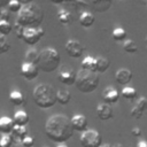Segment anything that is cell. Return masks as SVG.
Wrapping results in <instances>:
<instances>
[{
	"instance_id": "obj_41",
	"label": "cell",
	"mask_w": 147,
	"mask_h": 147,
	"mask_svg": "<svg viewBox=\"0 0 147 147\" xmlns=\"http://www.w3.org/2000/svg\"><path fill=\"white\" fill-rule=\"evenodd\" d=\"M136 147H147V141H146V140H141V141H139V142L137 144Z\"/></svg>"
},
{
	"instance_id": "obj_16",
	"label": "cell",
	"mask_w": 147,
	"mask_h": 147,
	"mask_svg": "<svg viewBox=\"0 0 147 147\" xmlns=\"http://www.w3.org/2000/svg\"><path fill=\"white\" fill-rule=\"evenodd\" d=\"M10 136L14 139V142H21L22 144L23 139L28 137V130H26L25 126H17V125H15V127H14V130H13Z\"/></svg>"
},
{
	"instance_id": "obj_35",
	"label": "cell",
	"mask_w": 147,
	"mask_h": 147,
	"mask_svg": "<svg viewBox=\"0 0 147 147\" xmlns=\"http://www.w3.org/2000/svg\"><path fill=\"white\" fill-rule=\"evenodd\" d=\"M22 145H23V147H33V145H34V138L31 137V136H28L26 138L23 139Z\"/></svg>"
},
{
	"instance_id": "obj_29",
	"label": "cell",
	"mask_w": 147,
	"mask_h": 147,
	"mask_svg": "<svg viewBox=\"0 0 147 147\" xmlns=\"http://www.w3.org/2000/svg\"><path fill=\"white\" fill-rule=\"evenodd\" d=\"M10 49V42L7 39L6 36H1L0 34V55L7 53Z\"/></svg>"
},
{
	"instance_id": "obj_37",
	"label": "cell",
	"mask_w": 147,
	"mask_h": 147,
	"mask_svg": "<svg viewBox=\"0 0 147 147\" xmlns=\"http://www.w3.org/2000/svg\"><path fill=\"white\" fill-rule=\"evenodd\" d=\"M131 134H132L133 137H136V138H139V137L141 136V130L136 126V127H133V129L131 130Z\"/></svg>"
},
{
	"instance_id": "obj_1",
	"label": "cell",
	"mask_w": 147,
	"mask_h": 147,
	"mask_svg": "<svg viewBox=\"0 0 147 147\" xmlns=\"http://www.w3.org/2000/svg\"><path fill=\"white\" fill-rule=\"evenodd\" d=\"M74 129L71 121L63 114L52 115L45 124V134L46 137L59 144H65L74 136Z\"/></svg>"
},
{
	"instance_id": "obj_26",
	"label": "cell",
	"mask_w": 147,
	"mask_h": 147,
	"mask_svg": "<svg viewBox=\"0 0 147 147\" xmlns=\"http://www.w3.org/2000/svg\"><path fill=\"white\" fill-rule=\"evenodd\" d=\"M57 18L62 24H70L72 21V15L67 9H60L57 11Z\"/></svg>"
},
{
	"instance_id": "obj_28",
	"label": "cell",
	"mask_w": 147,
	"mask_h": 147,
	"mask_svg": "<svg viewBox=\"0 0 147 147\" xmlns=\"http://www.w3.org/2000/svg\"><path fill=\"white\" fill-rule=\"evenodd\" d=\"M113 38L116 41H125L126 40V31L122 28H116L113 31Z\"/></svg>"
},
{
	"instance_id": "obj_2",
	"label": "cell",
	"mask_w": 147,
	"mask_h": 147,
	"mask_svg": "<svg viewBox=\"0 0 147 147\" xmlns=\"http://www.w3.org/2000/svg\"><path fill=\"white\" fill-rule=\"evenodd\" d=\"M44 20V11L37 3H30L23 6L17 14L16 23L24 28H38Z\"/></svg>"
},
{
	"instance_id": "obj_42",
	"label": "cell",
	"mask_w": 147,
	"mask_h": 147,
	"mask_svg": "<svg viewBox=\"0 0 147 147\" xmlns=\"http://www.w3.org/2000/svg\"><path fill=\"white\" fill-rule=\"evenodd\" d=\"M17 1H20L23 6H26V5H30V3H32V1L33 0H17Z\"/></svg>"
},
{
	"instance_id": "obj_38",
	"label": "cell",
	"mask_w": 147,
	"mask_h": 147,
	"mask_svg": "<svg viewBox=\"0 0 147 147\" xmlns=\"http://www.w3.org/2000/svg\"><path fill=\"white\" fill-rule=\"evenodd\" d=\"M0 18H1V21H7L8 22V20H9V10H2Z\"/></svg>"
},
{
	"instance_id": "obj_4",
	"label": "cell",
	"mask_w": 147,
	"mask_h": 147,
	"mask_svg": "<svg viewBox=\"0 0 147 147\" xmlns=\"http://www.w3.org/2000/svg\"><path fill=\"white\" fill-rule=\"evenodd\" d=\"M100 83V77L95 71H90V70H83L80 69L77 72V78H76V87L79 92L84 94H88L94 92Z\"/></svg>"
},
{
	"instance_id": "obj_23",
	"label": "cell",
	"mask_w": 147,
	"mask_h": 147,
	"mask_svg": "<svg viewBox=\"0 0 147 147\" xmlns=\"http://www.w3.org/2000/svg\"><path fill=\"white\" fill-rule=\"evenodd\" d=\"M70 100H71V94L68 91H65V90H59L56 92V101L60 105L65 106V105H68L70 102Z\"/></svg>"
},
{
	"instance_id": "obj_5",
	"label": "cell",
	"mask_w": 147,
	"mask_h": 147,
	"mask_svg": "<svg viewBox=\"0 0 147 147\" xmlns=\"http://www.w3.org/2000/svg\"><path fill=\"white\" fill-rule=\"evenodd\" d=\"M61 57L56 49L45 48L40 52L38 68L44 72H53L60 67Z\"/></svg>"
},
{
	"instance_id": "obj_9",
	"label": "cell",
	"mask_w": 147,
	"mask_h": 147,
	"mask_svg": "<svg viewBox=\"0 0 147 147\" xmlns=\"http://www.w3.org/2000/svg\"><path fill=\"white\" fill-rule=\"evenodd\" d=\"M64 49L67 52V54L72 57V59H79L84 51H85V47L77 40L75 39H71V40H68L65 42V46H64Z\"/></svg>"
},
{
	"instance_id": "obj_3",
	"label": "cell",
	"mask_w": 147,
	"mask_h": 147,
	"mask_svg": "<svg viewBox=\"0 0 147 147\" xmlns=\"http://www.w3.org/2000/svg\"><path fill=\"white\" fill-rule=\"evenodd\" d=\"M56 90L49 84H39L32 92L34 103L41 109L52 108L56 101Z\"/></svg>"
},
{
	"instance_id": "obj_7",
	"label": "cell",
	"mask_w": 147,
	"mask_h": 147,
	"mask_svg": "<svg viewBox=\"0 0 147 147\" xmlns=\"http://www.w3.org/2000/svg\"><path fill=\"white\" fill-rule=\"evenodd\" d=\"M59 80L67 85V86H71L74 84H76V78H77V72L68 65H62L60 68V72H59Z\"/></svg>"
},
{
	"instance_id": "obj_32",
	"label": "cell",
	"mask_w": 147,
	"mask_h": 147,
	"mask_svg": "<svg viewBox=\"0 0 147 147\" xmlns=\"http://www.w3.org/2000/svg\"><path fill=\"white\" fill-rule=\"evenodd\" d=\"M14 139L10 134H2L0 139V147H13Z\"/></svg>"
},
{
	"instance_id": "obj_48",
	"label": "cell",
	"mask_w": 147,
	"mask_h": 147,
	"mask_svg": "<svg viewBox=\"0 0 147 147\" xmlns=\"http://www.w3.org/2000/svg\"><path fill=\"white\" fill-rule=\"evenodd\" d=\"M46 147H47V146H46Z\"/></svg>"
},
{
	"instance_id": "obj_10",
	"label": "cell",
	"mask_w": 147,
	"mask_h": 147,
	"mask_svg": "<svg viewBox=\"0 0 147 147\" xmlns=\"http://www.w3.org/2000/svg\"><path fill=\"white\" fill-rule=\"evenodd\" d=\"M39 74V68L38 65L28 63V62H23L22 67H21V75L26 79V80H33L38 77Z\"/></svg>"
},
{
	"instance_id": "obj_15",
	"label": "cell",
	"mask_w": 147,
	"mask_h": 147,
	"mask_svg": "<svg viewBox=\"0 0 147 147\" xmlns=\"http://www.w3.org/2000/svg\"><path fill=\"white\" fill-rule=\"evenodd\" d=\"M14 127H15V123L13 118L8 116L0 117V132L2 134H11Z\"/></svg>"
},
{
	"instance_id": "obj_39",
	"label": "cell",
	"mask_w": 147,
	"mask_h": 147,
	"mask_svg": "<svg viewBox=\"0 0 147 147\" xmlns=\"http://www.w3.org/2000/svg\"><path fill=\"white\" fill-rule=\"evenodd\" d=\"M53 3H56V5H59V3H63V2H70V3H74V1L75 0H51Z\"/></svg>"
},
{
	"instance_id": "obj_25",
	"label": "cell",
	"mask_w": 147,
	"mask_h": 147,
	"mask_svg": "<svg viewBox=\"0 0 147 147\" xmlns=\"http://www.w3.org/2000/svg\"><path fill=\"white\" fill-rule=\"evenodd\" d=\"M122 96H123L124 99L129 100V101H133V100L137 99L138 92H137V90H136L134 87L125 86V87H123V90H122Z\"/></svg>"
},
{
	"instance_id": "obj_36",
	"label": "cell",
	"mask_w": 147,
	"mask_h": 147,
	"mask_svg": "<svg viewBox=\"0 0 147 147\" xmlns=\"http://www.w3.org/2000/svg\"><path fill=\"white\" fill-rule=\"evenodd\" d=\"M130 115L133 117V118H136V119H139V118H141L142 117V115H144V113L141 111V110H139L136 106L131 109V113H130Z\"/></svg>"
},
{
	"instance_id": "obj_21",
	"label": "cell",
	"mask_w": 147,
	"mask_h": 147,
	"mask_svg": "<svg viewBox=\"0 0 147 147\" xmlns=\"http://www.w3.org/2000/svg\"><path fill=\"white\" fill-rule=\"evenodd\" d=\"M82 69L83 70H90V71H95V65H96V59L93 56H86L82 61ZM96 72V71H95Z\"/></svg>"
},
{
	"instance_id": "obj_47",
	"label": "cell",
	"mask_w": 147,
	"mask_h": 147,
	"mask_svg": "<svg viewBox=\"0 0 147 147\" xmlns=\"http://www.w3.org/2000/svg\"><path fill=\"white\" fill-rule=\"evenodd\" d=\"M1 13H2V9L0 8V17H1Z\"/></svg>"
},
{
	"instance_id": "obj_33",
	"label": "cell",
	"mask_w": 147,
	"mask_h": 147,
	"mask_svg": "<svg viewBox=\"0 0 147 147\" xmlns=\"http://www.w3.org/2000/svg\"><path fill=\"white\" fill-rule=\"evenodd\" d=\"M13 29H14V33H15V36H16L18 39H23V34H24V30H25V28L22 26V25H20L18 23H15Z\"/></svg>"
},
{
	"instance_id": "obj_24",
	"label": "cell",
	"mask_w": 147,
	"mask_h": 147,
	"mask_svg": "<svg viewBox=\"0 0 147 147\" xmlns=\"http://www.w3.org/2000/svg\"><path fill=\"white\" fill-rule=\"evenodd\" d=\"M9 101L14 105V106H22L25 102V99L23 96V94L18 91H11L9 94Z\"/></svg>"
},
{
	"instance_id": "obj_43",
	"label": "cell",
	"mask_w": 147,
	"mask_h": 147,
	"mask_svg": "<svg viewBox=\"0 0 147 147\" xmlns=\"http://www.w3.org/2000/svg\"><path fill=\"white\" fill-rule=\"evenodd\" d=\"M111 147H124L122 144H115V145H111Z\"/></svg>"
},
{
	"instance_id": "obj_6",
	"label": "cell",
	"mask_w": 147,
	"mask_h": 147,
	"mask_svg": "<svg viewBox=\"0 0 147 147\" xmlns=\"http://www.w3.org/2000/svg\"><path fill=\"white\" fill-rule=\"evenodd\" d=\"M79 141L82 147H101L102 137L95 130H86L80 134Z\"/></svg>"
},
{
	"instance_id": "obj_30",
	"label": "cell",
	"mask_w": 147,
	"mask_h": 147,
	"mask_svg": "<svg viewBox=\"0 0 147 147\" xmlns=\"http://www.w3.org/2000/svg\"><path fill=\"white\" fill-rule=\"evenodd\" d=\"M23 8V5L17 1V0H10V2L7 6V9L9 10V13H20V10Z\"/></svg>"
},
{
	"instance_id": "obj_13",
	"label": "cell",
	"mask_w": 147,
	"mask_h": 147,
	"mask_svg": "<svg viewBox=\"0 0 147 147\" xmlns=\"http://www.w3.org/2000/svg\"><path fill=\"white\" fill-rule=\"evenodd\" d=\"M133 78V74L126 69V68H122V69H118L115 74V80L117 84L119 85H126L129 84Z\"/></svg>"
},
{
	"instance_id": "obj_17",
	"label": "cell",
	"mask_w": 147,
	"mask_h": 147,
	"mask_svg": "<svg viewBox=\"0 0 147 147\" xmlns=\"http://www.w3.org/2000/svg\"><path fill=\"white\" fill-rule=\"evenodd\" d=\"M113 0H91V5L98 13H105L107 11L111 6Z\"/></svg>"
},
{
	"instance_id": "obj_8",
	"label": "cell",
	"mask_w": 147,
	"mask_h": 147,
	"mask_svg": "<svg viewBox=\"0 0 147 147\" xmlns=\"http://www.w3.org/2000/svg\"><path fill=\"white\" fill-rule=\"evenodd\" d=\"M45 34L44 29L41 28H25L23 40L28 45H36Z\"/></svg>"
},
{
	"instance_id": "obj_31",
	"label": "cell",
	"mask_w": 147,
	"mask_h": 147,
	"mask_svg": "<svg viewBox=\"0 0 147 147\" xmlns=\"http://www.w3.org/2000/svg\"><path fill=\"white\" fill-rule=\"evenodd\" d=\"M11 30H13V26L9 22L0 20V34L1 36H8L11 32Z\"/></svg>"
},
{
	"instance_id": "obj_46",
	"label": "cell",
	"mask_w": 147,
	"mask_h": 147,
	"mask_svg": "<svg viewBox=\"0 0 147 147\" xmlns=\"http://www.w3.org/2000/svg\"><path fill=\"white\" fill-rule=\"evenodd\" d=\"M145 45H146V51H147V37H146V39H145Z\"/></svg>"
},
{
	"instance_id": "obj_19",
	"label": "cell",
	"mask_w": 147,
	"mask_h": 147,
	"mask_svg": "<svg viewBox=\"0 0 147 147\" xmlns=\"http://www.w3.org/2000/svg\"><path fill=\"white\" fill-rule=\"evenodd\" d=\"M94 15L90 11H83L80 15H79V23L84 28H90L94 24Z\"/></svg>"
},
{
	"instance_id": "obj_34",
	"label": "cell",
	"mask_w": 147,
	"mask_h": 147,
	"mask_svg": "<svg viewBox=\"0 0 147 147\" xmlns=\"http://www.w3.org/2000/svg\"><path fill=\"white\" fill-rule=\"evenodd\" d=\"M136 107L139 110H141L142 113H145L147 110V99L146 98H139L137 103H136Z\"/></svg>"
},
{
	"instance_id": "obj_22",
	"label": "cell",
	"mask_w": 147,
	"mask_h": 147,
	"mask_svg": "<svg viewBox=\"0 0 147 147\" xmlns=\"http://www.w3.org/2000/svg\"><path fill=\"white\" fill-rule=\"evenodd\" d=\"M109 67H110V62H109L108 59L102 57V56L96 59V65H95V71L96 72H100V74L106 72L109 69Z\"/></svg>"
},
{
	"instance_id": "obj_12",
	"label": "cell",
	"mask_w": 147,
	"mask_h": 147,
	"mask_svg": "<svg viewBox=\"0 0 147 147\" xmlns=\"http://www.w3.org/2000/svg\"><path fill=\"white\" fill-rule=\"evenodd\" d=\"M71 125H72V129L74 131H78V132H85L87 130V118L82 115V114H78V115H75L71 117Z\"/></svg>"
},
{
	"instance_id": "obj_18",
	"label": "cell",
	"mask_w": 147,
	"mask_h": 147,
	"mask_svg": "<svg viewBox=\"0 0 147 147\" xmlns=\"http://www.w3.org/2000/svg\"><path fill=\"white\" fill-rule=\"evenodd\" d=\"M29 119H30V117L24 110L16 111L14 114V118H13L15 125H17V126H25L29 123Z\"/></svg>"
},
{
	"instance_id": "obj_20",
	"label": "cell",
	"mask_w": 147,
	"mask_h": 147,
	"mask_svg": "<svg viewBox=\"0 0 147 147\" xmlns=\"http://www.w3.org/2000/svg\"><path fill=\"white\" fill-rule=\"evenodd\" d=\"M39 59H40V52H38V51H36V49H29V51L25 53L24 62H28V63L38 65Z\"/></svg>"
},
{
	"instance_id": "obj_11",
	"label": "cell",
	"mask_w": 147,
	"mask_h": 147,
	"mask_svg": "<svg viewBox=\"0 0 147 147\" xmlns=\"http://www.w3.org/2000/svg\"><path fill=\"white\" fill-rule=\"evenodd\" d=\"M102 100H103V103H107V105H110L111 106V105L118 102V100H119V93L113 86H108L102 92Z\"/></svg>"
},
{
	"instance_id": "obj_45",
	"label": "cell",
	"mask_w": 147,
	"mask_h": 147,
	"mask_svg": "<svg viewBox=\"0 0 147 147\" xmlns=\"http://www.w3.org/2000/svg\"><path fill=\"white\" fill-rule=\"evenodd\" d=\"M56 147H68V146H67L65 144H59V145H57Z\"/></svg>"
},
{
	"instance_id": "obj_44",
	"label": "cell",
	"mask_w": 147,
	"mask_h": 147,
	"mask_svg": "<svg viewBox=\"0 0 147 147\" xmlns=\"http://www.w3.org/2000/svg\"><path fill=\"white\" fill-rule=\"evenodd\" d=\"M101 147H111V145H109V144H102Z\"/></svg>"
},
{
	"instance_id": "obj_27",
	"label": "cell",
	"mask_w": 147,
	"mask_h": 147,
	"mask_svg": "<svg viewBox=\"0 0 147 147\" xmlns=\"http://www.w3.org/2000/svg\"><path fill=\"white\" fill-rule=\"evenodd\" d=\"M123 48L126 53H130V54H133V53H137L138 51V46H137V42L131 40V39H126L123 44Z\"/></svg>"
},
{
	"instance_id": "obj_40",
	"label": "cell",
	"mask_w": 147,
	"mask_h": 147,
	"mask_svg": "<svg viewBox=\"0 0 147 147\" xmlns=\"http://www.w3.org/2000/svg\"><path fill=\"white\" fill-rule=\"evenodd\" d=\"M9 2H10V0H0V8H5V7H7Z\"/></svg>"
},
{
	"instance_id": "obj_14",
	"label": "cell",
	"mask_w": 147,
	"mask_h": 147,
	"mask_svg": "<svg viewBox=\"0 0 147 147\" xmlns=\"http://www.w3.org/2000/svg\"><path fill=\"white\" fill-rule=\"evenodd\" d=\"M96 116L99 117V119L101 121H108L114 116V111L110 105L107 103H100L96 107Z\"/></svg>"
}]
</instances>
